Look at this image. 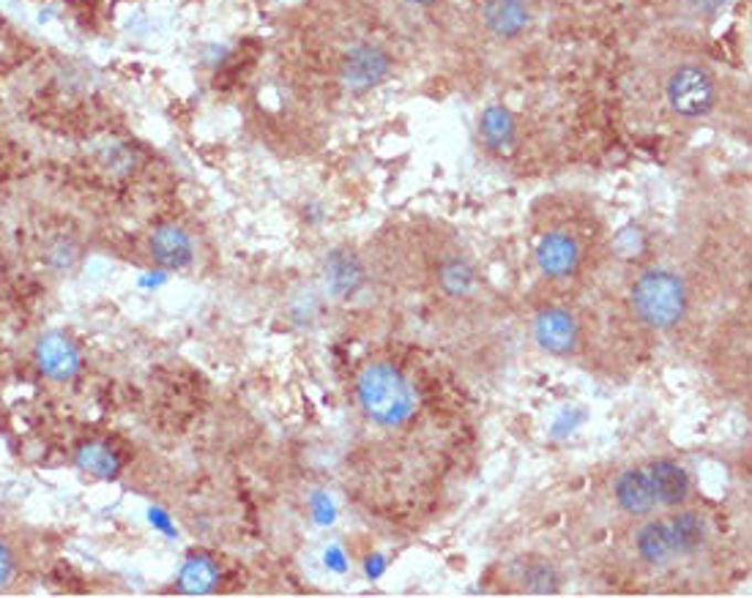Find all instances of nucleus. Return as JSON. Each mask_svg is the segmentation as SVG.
I'll list each match as a JSON object with an SVG mask.
<instances>
[{"mask_svg": "<svg viewBox=\"0 0 752 598\" xmlns=\"http://www.w3.org/2000/svg\"><path fill=\"white\" fill-rule=\"evenodd\" d=\"M359 402L367 416L383 427H398L413 413L416 396L394 366L375 364L359 381Z\"/></svg>", "mask_w": 752, "mask_h": 598, "instance_id": "obj_1", "label": "nucleus"}, {"mask_svg": "<svg viewBox=\"0 0 752 598\" xmlns=\"http://www.w3.org/2000/svg\"><path fill=\"white\" fill-rule=\"evenodd\" d=\"M633 307L637 318L652 328H674L685 318L687 292L676 274L652 268L635 281Z\"/></svg>", "mask_w": 752, "mask_h": 598, "instance_id": "obj_2", "label": "nucleus"}, {"mask_svg": "<svg viewBox=\"0 0 752 598\" xmlns=\"http://www.w3.org/2000/svg\"><path fill=\"white\" fill-rule=\"evenodd\" d=\"M665 99L679 118H706L717 105V83L698 63H681L665 79Z\"/></svg>", "mask_w": 752, "mask_h": 598, "instance_id": "obj_3", "label": "nucleus"}, {"mask_svg": "<svg viewBox=\"0 0 752 598\" xmlns=\"http://www.w3.org/2000/svg\"><path fill=\"white\" fill-rule=\"evenodd\" d=\"M389 72H392V61H389L386 50L375 47V44H353L340 61L342 83L356 90L375 88L389 77Z\"/></svg>", "mask_w": 752, "mask_h": 598, "instance_id": "obj_4", "label": "nucleus"}, {"mask_svg": "<svg viewBox=\"0 0 752 598\" xmlns=\"http://www.w3.org/2000/svg\"><path fill=\"white\" fill-rule=\"evenodd\" d=\"M33 359H36L39 372L55 383L72 381V377H77V372H80V350L74 348V342L66 337V333H59V331L44 333V337L36 342Z\"/></svg>", "mask_w": 752, "mask_h": 598, "instance_id": "obj_5", "label": "nucleus"}, {"mask_svg": "<svg viewBox=\"0 0 752 598\" xmlns=\"http://www.w3.org/2000/svg\"><path fill=\"white\" fill-rule=\"evenodd\" d=\"M479 20L492 36L518 39L531 25L533 11L528 0H479Z\"/></svg>", "mask_w": 752, "mask_h": 598, "instance_id": "obj_6", "label": "nucleus"}, {"mask_svg": "<svg viewBox=\"0 0 752 598\" xmlns=\"http://www.w3.org/2000/svg\"><path fill=\"white\" fill-rule=\"evenodd\" d=\"M533 337L548 353L570 355L578 344V325L564 309H544L533 323Z\"/></svg>", "mask_w": 752, "mask_h": 598, "instance_id": "obj_7", "label": "nucleus"}, {"mask_svg": "<svg viewBox=\"0 0 752 598\" xmlns=\"http://www.w3.org/2000/svg\"><path fill=\"white\" fill-rule=\"evenodd\" d=\"M151 255L168 271H178L192 263V238L178 224H162L151 235Z\"/></svg>", "mask_w": 752, "mask_h": 598, "instance_id": "obj_8", "label": "nucleus"}, {"mask_svg": "<svg viewBox=\"0 0 752 598\" xmlns=\"http://www.w3.org/2000/svg\"><path fill=\"white\" fill-rule=\"evenodd\" d=\"M616 498L629 514H652L657 509V492H654L652 476L646 470H627L616 481Z\"/></svg>", "mask_w": 752, "mask_h": 598, "instance_id": "obj_9", "label": "nucleus"}, {"mask_svg": "<svg viewBox=\"0 0 752 598\" xmlns=\"http://www.w3.org/2000/svg\"><path fill=\"white\" fill-rule=\"evenodd\" d=\"M537 263L548 276H566L578 266V244L564 233L544 235L537 246Z\"/></svg>", "mask_w": 752, "mask_h": 598, "instance_id": "obj_10", "label": "nucleus"}, {"mask_svg": "<svg viewBox=\"0 0 752 598\" xmlns=\"http://www.w3.org/2000/svg\"><path fill=\"white\" fill-rule=\"evenodd\" d=\"M648 476H652V484L659 503L681 505L687 500V494H690V476H687V470L681 468L679 462H674V459H659V462H654Z\"/></svg>", "mask_w": 752, "mask_h": 598, "instance_id": "obj_11", "label": "nucleus"}, {"mask_svg": "<svg viewBox=\"0 0 752 598\" xmlns=\"http://www.w3.org/2000/svg\"><path fill=\"white\" fill-rule=\"evenodd\" d=\"M74 462H77L80 470H85V473L96 476V479H102V481L116 479V476L120 473V462H118L116 451H113L107 442H99V440L83 442V446L77 448V453H74Z\"/></svg>", "mask_w": 752, "mask_h": 598, "instance_id": "obj_12", "label": "nucleus"}, {"mask_svg": "<svg viewBox=\"0 0 752 598\" xmlns=\"http://www.w3.org/2000/svg\"><path fill=\"white\" fill-rule=\"evenodd\" d=\"M637 552L652 566H665L676 555L668 525L665 522H648V525H643L640 533H637Z\"/></svg>", "mask_w": 752, "mask_h": 598, "instance_id": "obj_13", "label": "nucleus"}, {"mask_svg": "<svg viewBox=\"0 0 752 598\" xmlns=\"http://www.w3.org/2000/svg\"><path fill=\"white\" fill-rule=\"evenodd\" d=\"M326 279L335 287L337 296H350V292L359 290L364 271H361V263L350 252L340 249L326 260Z\"/></svg>", "mask_w": 752, "mask_h": 598, "instance_id": "obj_14", "label": "nucleus"}, {"mask_svg": "<svg viewBox=\"0 0 752 598\" xmlns=\"http://www.w3.org/2000/svg\"><path fill=\"white\" fill-rule=\"evenodd\" d=\"M216 579H220V568L214 566V560L198 555V557H189L187 566L181 568L178 585H181L183 594L200 596V594H209V590H214Z\"/></svg>", "mask_w": 752, "mask_h": 598, "instance_id": "obj_15", "label": "nucleus"}, {"mask_svg": "<svg viewBox=\"0 0 752 598\" xmlns=\"http://www.w3.org/2000/svg\"><path fill=\"white\" fill-rule=\"evenodd\" d=\"M479 131H481V140L487 142V148L501 151V148H507L509 142H512V135H515L512 115H509L504 107H490L485 115H481Z\"/></svg>", "mask_w": 752, "mask_h": 598, "instance_id": "obj_16", "label": "nucleus"}, {"mask_svg": "<svg viewBox=\"0 0 752 598\" xmlns=\"http://www.w3.org/2000/svg\"><path fill=\"white\" fill-rule=\"evenodd\" d=\"M668 531H670V542H674V549L681 552V555H690V552L698 549L706 538L703 522H700L695 514H687V511L685 514H676L674 520H670Z\"/></svg>", "mask_w": 752, "mask_h": 598, "instance_id": "obj_17", "label": "nucleus"}, {"mask_svg": "<svg viewBox=\"0 0 752 598\" xmlns=\"http://www.w3.org/2000/svg\"><path fill=\"white\" fill-rule=\"evenodd\" d=\"M522 585H526L531 594L550 596V594H555V590H559V577H555V572L548 566V563H528L526 577H522Z\"/></svg>", "mask_w": 752, "mask_h": 598, "instance_id": "obj_18", "label": "nucleus"}, {"mask_svg": "<svg viewBox=\"0 0 752 598\" xmlns=\"http://www.w3.org/2000/svg\"><path fill=\"white\" fill-rule=\"evenodd\" d=\"M441 285L449 296H465L474 285V274L470 268L460 260H449L444 268H441Z\"/></svg>", "mask_w": 752, "mask_h": 598, "instance_id": "obj_19", "label": "nucleus"}, {"mask_svg": "<svg viewBox=\"0 0 752 598\" xmlns=\"http://www.w3.org/2000/svg\"><path fill=\"white\" fill-rule=\"evenodd\" d=\"M679 3L681 9H687L695 17H714L720 14L728 0H679Z\"/></svg>", "mask_w": 752, "mask_h": 598, "instance_id": "obj_20", "label": "nucleus"}, {"mask_svg": "<svg viewBox=\"0 0 752 598\" xmlns=\"http://www.w3.org/2000/svg\"><path fill=\"white\" fill-rule=\"evenodd\" d=\"M14 579V555L6 546V542H0V590Z\"/></svg>", "mask_w": 752, "mask_h": 598, "instance_id": "obj_21", "label": "nucleus"}, {"mask_svg": "<svg viewBox=\"0 0 752 598\" xmlns=\"http://www.w3.org/2000/svg\"><path fill=\"white\" fill-rule=\"evenodd\" d=\"M411 3H416V6H435L438 0H411Z\"/></svg>", "mask_w": 752, "mask_h": 598, "instance_id": "obj_22", "label": "nucleus"}]
</instances>
